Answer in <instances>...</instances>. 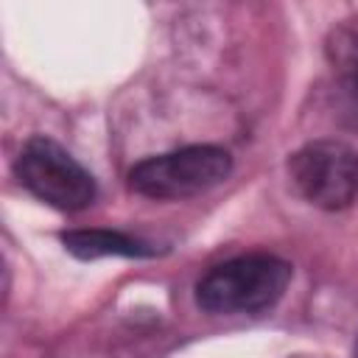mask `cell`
Masks as SVG:
<instances>
[{
  "mask_svg": "<svg viewBox=\"0 0 358 358\" xmlns=\"http://www.w3.org/2000/svg\"><path fill=\"white\" fill-rule=\"evenodd\" d=\"M62 243L70 255H76L81 260L151 255V249L143 241L129 238L123 232H112V229H70V232H62Z\"/></svg>",
  "mask_w": 358,
  "mask_h": 358,
  "instance_id": "cell-5",
  "label": "cell"
},
{
  "mask_svg": "<svg viewBox=\"0 0 358 358\" xmlns=\"http://www.w3.org/2000/svg\"><path fill=\"white\" fill-rule=\"evenodd\" d=\"M232 157L218 145H185L148 157L129 171V187L148 199H187L221 185Z\"/></svg>",
  "mask_w": 358,
  "mask_h": 358,
  "instance_id": "cell-2",
  "label": "cell"
},
{
  "mask_svg": "<svg viewBox=\"0 0 358 358\" xmlns=\"http://www.w3.org/2000/svg\"><path fill=\"white\" fill-rule=\"evenodd\" d=\"M14 173L28 193L64 213L90 207L98 193L92 173L50 137H31L14 162Z\"/></svg>",
  "mask_w": 358,
  "mask_h": 358,
  "instance_id": "cell-3",
  "label": "cell"
},
{
  "mask_svg": "<svg viewBox=\"0 0 358 358\" xmlns=\"http://www.w3.org/2000/svg\"><path fill=\"white\" fill-rule=\"evenodd\" d=\"M296 193L319 210H344L358 196V151L341 140H313L288 159Z\"/></svg>",
  "mask_w": 358,
  "mask_h": 358,
  "instance_id": "cell-4",
  "label": "cell"
},
{
  "mask_svg": "<svg viewBox=\"0 0 358 358\" xmlns=\"http://www.w3.org/2000/svg\"><path fill=\"white\" fill-rule=\"evenodd\" d=\"M294 277L291 263L274 255H243L213 266L196 285V302L215 316L257 313L277 305Z\"/></svg>",
  "mask_w": 358,
  "mask_h": 358,
  "instance_id": "cell-1",
  "label": "cell"
},
{
  "mask_svg": "<svg viewBox=\"0 0 358 358\" xmlns=\"http://www.w3.org/2000/svg\"><path fill=\"white\" fill-rule=\"evenodd\" d=\"M327 59L336 73V84L358 120V28H338L327 39Z\"/></svg>",
  "mask_w": 358,
  "mask_h": 358,
  "instance_id": "cell-6",
  "label": "cell"
}]
</instances>
